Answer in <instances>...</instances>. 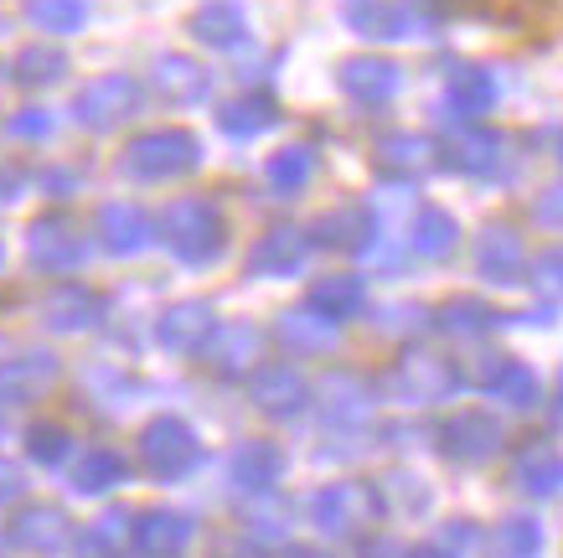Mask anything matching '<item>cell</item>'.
Listing matches in <instances>:
<instances>
[{"label":"cell","instance_id":"7a4b0ae2","mask_svg":"<svg viewBox=\"0 0 563 558\" xmlns=\"http://www.w3.org/2000/svg\"><path fill=\"white\" fill-rule=\"evenodd\" d=\"M36 17L47 21V26H73V21H84V6L78 0H42Z\"/></svg>","mask_w":563,"mask_h":558},{"label":"cell","instance_id":"6da1fadb","mask_svg":"<svg viewBox=\"0 0 563 558\" xmlns=\"http://www.w3.org/2000/svg\"><path fill=\"white\" fill-rule=\"evenodd\" d=\"M197 32H202L207 42H233V36L243 32V17L233 6H207L202 17H197Z\"/></svg>","mask_w":563,"mask_h":558}]
</instances>
